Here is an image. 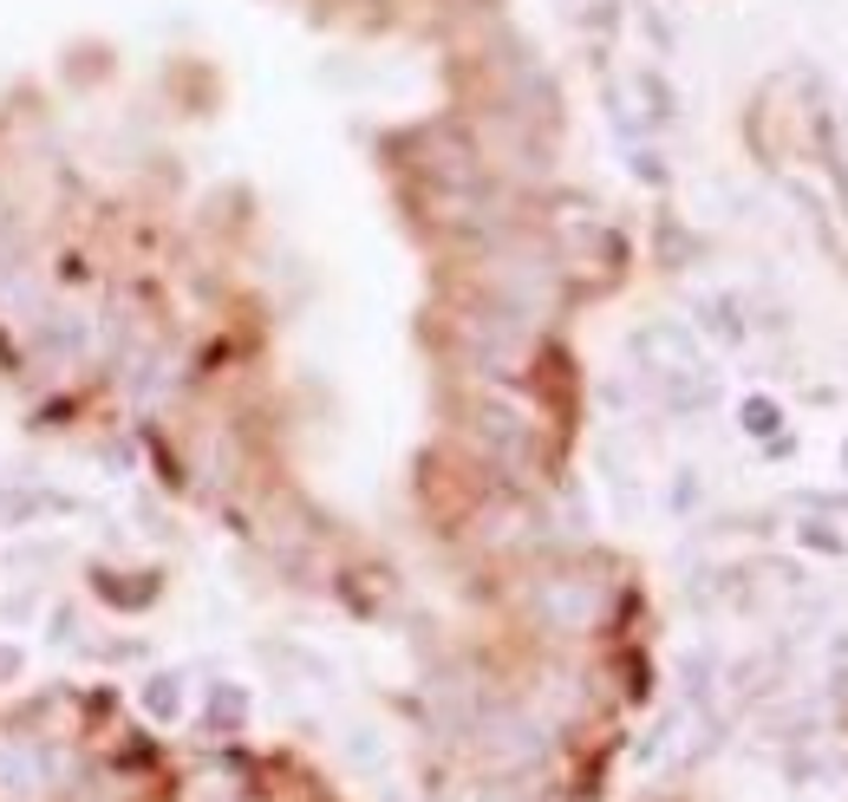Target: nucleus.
Returning a JSON list of instances; mask_svg holds the SVG:
<instances>
[{
    "mask_svg": "<svg viewBox=\"0 0 848 802\" xmlns=\"http://www.w3.org/2000/svg\"><path fill=\"white\" fill-rule=\"evenodd\" d=\"M0 672H13V653H0Z\"/></svg>",
    "mask_w": 848,
    "mask_h": 802,
    "instance_id": "1",
    "label": "nucleus"
}]
</instances>
